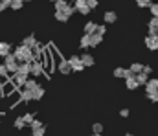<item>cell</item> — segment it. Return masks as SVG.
<instances>
[{
    "label": "cell",
    "instance_id": "obj_41",
    "mask_svg": "<svg viewBox=\"0 0 158 136\" xmlns=\"http://www.w3.org/2000/svg\"><path fill=\"white\" fill-rule=\"evenodd\" d=\"M86 4L90 6V9H94V7H98V0H86Z\"/></svg>",
    "mask_w": 158,
    "mask_h": 136
},
{
    "label": "cell",
    "instance_id": "obj_27",
    "mask_svg": "<svg viewBox=\"0 0 158 136\" xmlns=\"http://www.w3.org/2000/svg\"><path fill=\"white\" fill-rule=\"evenodd\" d=\"M22 6H24V0H11V9H22Z\"/></svg>",
    "mask_w": 158,
    "mask_h": 136
},
{
    "label": "cell",
    "instance_id": "obj_13",
    "mask_svg": "<svg viewBox=\"0 0 158 136\" xmlns=\"http://www.w3.org/2000/svg\"><path fill=\"white\" fill-rule=\"evenodd\" d=\"M70 70H72V64H70V61H61L59 63V72L61 74H70Z\"/></svg>",
    "mask_w": 158,
    "mask_h": 136
},
{
    "label": "cell",
    "instance_id": "obj_7",
    "mask_svg": "<svg viewBox=\"0 0 158 136\" xmlns=\"http://www.w3.org/2000/svg\"><path fill=\"white\" fill-rule=\"evenodd\" d=\"M28 81V76H24V74H19V72H15L13 74V83L17 85V87H24V83Z\"/></svg>",
    "mask_w": 158,
    "mask_h": 136
},
{
    "label": "cell",
    "instance_id": "obj_2",
    "mask_svg": "<svg viewBox=\"0 0 158 136\" xmlns=\"http://www.w3.org/2000/svg\"><path fill=\"white\" fill-rule=\"evenodd\" d=\"M4 59H6L4 63H6V66L9 68V72H13V74H15V72L19 70V64H20V63H19V59L15 57V53H7Z\"/></svg>",
    "mask_w": 158,
    "mask_h": 136
},
{
    "label": "cell",
    "instance_id": "obj_8",
    "mask_svg": "<svg viewBox=\"0 0 158 136\" xmlns=\"http://www.w3.org/2000/svg\"><path fill=\"white\" fill-rule=\"evenodd\" d=\"M125 85H127L129 90H136V89L140 87V83H138V79H136V74L131 76V77H127V79H125Z\"/></svg>",
    "mask_w": 158,
    "mask_h": 136
},
{
    "label": "cell",
    "instance_id": "obj_1",
    "mask_svg": "<svg viewBox=\"0 0 158 136\" xmlns=\"http://www.w3.org/2000/svg\"><path fill=\"white\" fill-rule=\"evenodd\" d=\"M15 57L19 59V63H33L35 61V57H33V50L31 48H28V46L20 44L15 48Z\"/></svg>",
    "mask_w": 158,
    "mask_h": 136
},
{
    "label": "cell",
    "instance_id": "obj_5",
    "mask_svg": "<svg viewBox=\"0 0 158 136\" xmlns=\"http://www.w3.org/2000/svg\"><path fill=\"white\" fill-rule=\"evenodd\" d=\"M131 76H134V72L129 68H114V77H118V79H127V77H131Z\"/></svg>",
    "mask_w": 158,
    "mask_h": 136
},
{
    "label": "cell",
    "instance_id": "obj_46",
    "mask_svg": "<svg viewBox=\"0 0 158 136\" xmlns=\"http://www.w3.org/2000/svg\"><path fill=\"white\" fill-rule=\"evenodd\" d=\"M24 2H28V0H24Z\"/></svg>",
    "mask_w": 158,
    "mask_h": 136
},
{
    "label": "cell",
    "instance_id": "obj_4",
    "mask_svg": "<svg viewBox=\"0 0 158 136\" xmlns=\"http://www.w3.org/2000/svg\"><path fill=\"white\" fill-rule=\"evenodd\" d=\"M74 2H76V4H74V6H76V9H77L81 15H88V13L92 11V9H90V6L86 4V0H74Z\"/></svg>",
    "mask_w": 158,
    "mask_h": 136
},
{
    "label": "cell",
    "instance_id": "obj_34",
    "mask_svg": "<svg viewBox=\"0 0 158 136\" xmlns=\"http://www.w3.org/2000/svg\"><path fill=\"white\" fill-rule=\"evenodd\" d=\"M149 9H151V13H153V17H158V2H156V4L153 2V4L149 6Z\"/></svg>",
    "mask_w": 158,
    "mask_h": 136
},
{
    "label": "cell",
    "instance_id": "obj_21",
    "mask_svg": "<svg viewBox=\"0 0 158 136\" xmlns=\"http://www.w3.org/2000/svg\"><path fill=\"white\" fill-rule=\"evenodd\" d=\"M101 41H103V35H99V33H92V35H90V46H92V48L98 46Z\"/></svg>",
    "mask_w": 158,
    "mask_h": 136
},
{
    "label": "cell",
    "instance_id": "obj_12",
    "mask_svg": "<svg viewBox=\"0 0 158 136\" xmlns=\"http://www.w3.org/2000/svg\"><path fill=\"white\" fill-rule=\"evenodd\" d=\"M55 20H59V22H68V20H70V15H68L64 9L55 11Z\"/></svg>",
    "mask_w": 158,
    "mask_h": 136
},
{
    "label": "cell",
    "instance_id": "obj_17",
    "mask_svg": "<svg viewBox=\"0 0 158 136\" xmlns=\"http://www.w3.org/2000/svg\"><path fill=\"white\" fill-rule=\"evenodd\" d=\"M19 74H24V76H28V74H31V66H30V63H20L19 64V70H17Z\"/></svg>",
    "mask_w": 158,
    "mask_h": 136
},
{
    "label": "cell",
    "instance_id": "obj_35",
    "mask_svg": "<svg viewBox=\"0 0 158 136\" xmlns=\"http://www.w3.org/2000/svg\"><path fill=\"white\" fill-rule=\"evenodd\" d=\"M44 133H46L44 125H42V127H39V129H33V136H44Z\"/></svg>",
    "mask_w": 158,
    "mask_h": 136
},
{
    "label": "cell",
    "instance_id": "obj_28",
    "mask_svg": "<svg viewBox=\"0 0 158 136\" xmlns=\"http://www.w3.org/2000/svg\"><path fill=\"white\" fill-rule=\"evenodd\" d=\"M35 87H39V85H37V81H33V79H28V81L24 83V89H28V90H33Z\"/></svg>",
    "mask_w": 158,
    "mask_h": 136
},
{
    "label": "cell",
    "instance_id": "obj_43",
    "mask_svg": "<svg viewBox=\"0 0 158 136\" xmlns=\"http://www.w3.org/2000/svg\"><path fill=\"white\" fill-rule=\"evenodd\" d=\"M7 7H9V6H7V4H4V2H2V0H0V11H6V9H7Z\"/></svg>",
    "mask_w": 158,
    "mask_h": 136
},
{
    "label": "cell",
    "instance_id": "obj_42",
    "mask_svg": "<svg viewBox=\"0 0 158 136\" xmlns=\"http://www.w3.org/2000/svg\"><path fill=\"white\" fill-rule=\"evenodd\" d=\"M143 72H145V74H151V72H153V68H151L149 64H145V66H143Z\"/></svg>",
    "mask_w": 158,
    "mask_h": 136
},
{
    "label": "cell",
    "instance_id": "obj_20",
    "mask_svg": "<svg viewBox=\"0 0 158 136\" xmlns=\"http://www.w3.org/2000/svg\"><path fill=\"white\" fill-rule=\"evenodd\" d=\"M81 63H83L85 66H92V64H94V57H92L90 53H83V55H81Z\"/></svg>",
    "mask_w": 158,
    "mask_h": 136
},
{
    "label": "cell",
    "instance_id": "obj_15",
    "mask_svg": "<svg viewBox=\"0 0 158 136\" xmlns=\"http://www.w3.org/2000/svg\"><path fill=\"white\" fill-rule=\"evenodd\" d=\"M30 66H31V74H33V76H40V72H42V63L33 61V63H30Z\"/></svg>",
    "mask_w": 158,
    "mask_h": 136
},
{
    "label": "cell",
    "instance_id": "obj_39",
    "mask_svg": "<svg viewBox=\"0 0 158 136\" xmlns=\"http://www.w3.org/2000/svg\"><path fill=\"white\" fill-rule=\"evenodd\" d=\"M96 33L105 35V33H107V26H103V24H101V26H98V31H96Z\"/></svg>",
    "mask_w": 158,
    "mask_h": 136
},
{
    "label": "cell",
    "instance_id": "obj_11",
    "mask_svg": "<svg viewBox=\"0 0 158 136\" xmlns=\"http://www.w3.org/2000/svg\"><path fill=\"white\" fill-rule=\"evenodd\" d=\"M145 92L151 94V92H158V79H149L147 85H145Z\"/></svg>",
    "mask_w": 158,
    "mask_h": 136
},
{
    "label": "cell",
    "instance_id": "obj_31",
    "mask_svg": "<svg viewBox=\"0 0 158 136\" xmlns=\"http://www.w3.org/2000/svg\"><path fill=\"white\" fill-rule=\"evenodd\" d=\"M101 131H103V125H101V123H94V125H92V133L101 134Z\"/></svg>",
    "mask_w": 158,
    "mask_h": 136
},
{
    "label": "cell",
    "instance_id": "obj_38",
    "mask_svg": "<svg viewBox=\"0 0 158 136\" xmlns=\"http://www.w3.org/2000/svg\"><path fill=\"white\" fill-rule=\"evenodd\" d=\"M147 97H149L151 101H155V103H156V101H158V92H151V94H147Z\"/></svg>",
    "mask_w": 158,
    "mask_h": 136
},
{
    "label": "cell",
    "instance_id": "obj_25",
    "mask_svg": "<svg viewBox=\"0 0 158 136\" xmlns=\"http://www.w3.org/2000/svg\"><path fill=\"white\" fill-rule=\"evenodd\" d=\"M131 70H132L134 74H140V72H143V64H140V63H132V64H131Z\"/></svg>",
    "mask_w": 158,
    "mask_h": 136
},
{
    "label": "cell",
    "instance_id": "obj_19",
    "mask_svg": "<svg viewBox=\"0 0 158 136\" xmlns=\"http://www.w3.org/2000/svg\"><path fill=\"white\" fill-rule=\"evenodd\" d=\"M96 31H98V24H96V22H86V24H85V33L92 35V33H96Z\"/></svg>",
    "mask_w": 158,
    "mask_h": 136
},
{
    "label": "cell",
    "instance_id": "obj_30",
    "mask_svg": "<svg viewBox=\"0 0 158 136\" xmlns=\"http://www.w3.org/2000/svg\"><path fill=\"white\" fill-rule=\"evenodd\" d=\"M22 118H24V122H26V125H30V123H31V122H33V120H35V118H33V114H31V112H26V114H24V116H22Z\"/></svg>",
    "mask_w": 158,
    "mask_h": 136
},
{
    "label": "cell",
    "instance_id": "obj_36",
    "mask_svg": "<svg viewBox=\"0 0 158 136\" xmlns=\"http://www.w3.org/2000/svg\"><path fill=\"white\" fill-rule=\"evenodd\" d=\"M64 11H66V13H68V15H70V17H72V15H74V13H76V11H77V9H76V6H70V4H68V6H66V7H64Z\"/></svg>",
    "mask_w": 158,
    "mask_h": 136
},
{
    "label": "cell",
    "instance_id": "obj_3",
    "mask_svg": "<svg viewBox=\"0 0 158 136\" xmlns=\"http://www.w3.org/2000/svg\"><path fill=\"white\" fill-rule=\"evenodd\" d=\"M68 61H70V64H72V70H74V72H81V70H85V64L81 63V55H72Z\"/></svg>",
    "mask_w": 158,
    "mask_h": 136
},
{
    "label": "cell",
    "instance_id": "obj_29",
    "mask_svg": "<svg viewBox=\"0 0 158 136\" xmlns=\"http://www.w3.org/2000/svg\"><path fill=\"white\" fill-rule=\"evenodd\" d=\"M15 127H17V129H19V131H20V129H24V127H26V122H24V118H22V116H20V118H17V120H15Z\"/></svg>",
    "mask_w": 158,
    "mask_h": 136
},
{
    "label": "cell",
    "instance_id": "obj_9",
    "mask_svg": "<svg viewBox=\"0 0 158 136\" xmlns=\"http://www.w3.org/2000/svg\"><path fill=\"white\" fill-rule=\"evenodd\" d=\"M42 55H44V46L40 44V43H37V46L33 48V57H35V61L42 63Z\"/></svg>",
    "mask_w": 158,
    "mask_h": 136
},
{
    "label": "cell",
    "instance_id": "obj_44",
    "mask_svg": "<svg viewBox=\"0 0 158 136\" xmlns=\"http://www.w3.org/2000/svg\"><path fill=\"white\" fill-rule=\"evenodd\" d=\"M92 136H101V134H96V133H94V134H92Z\"/></svg>",
    "mask_w": 158,
    "mask_h": 136
},
{
    "label": "cell",
    "instance_id": "obj_24",
    "mask_svg": "<svg viewBox=\"0 0 158 136\" xmlns=\"http://www.w3.org/2000/svg\"><path fill=\"white\" fill-rule=\"evenodd\" d=\"M79 46H81L83 50L90 48V35H88V33H85V35H83V39L79 41Z\"/></svg>",
    "mask_w": 158,
    "mask_h": 136
},
{
    "label": "cell",
    "instance_id": "obj_18",
    "mask_svg": "<svg viewBox=\"0 0 158 136\" xmlns=\"http://www.w3.org/2000/svg\"><path fill=\"white\" fill-rule=\"evenodd\" d=\"M26 90H28V89H26ZM30 92H31V99H40V97L44 96V89H42V87H35L33 90H30Z\"/></svg>",
    "mask_w": 158,
    "mask_h": 136
},
{
    "label": "cell",
    "instance_id": "obj_45",
    "mask_svg": "<svg viewBox=\"0 0 158 136\" xmlns=\"http://www.w3.org/2000/svg\"><path fill=\"white\" fill-rule=\"evenodd\" d=\"M125 136H134V134H125Z\"/></svg>",
    "mask_w": 158,
    "mask_h": 136
},
{
    "label": "cell",
    "instance_id": "obj_10",
    "mask_svg": "<svg viewBox=\"0 0 158 136\" xmlns=\"http://www.w3.org/2000/svg\"><path fill=\"white\" fill-rule=\"evenodd\" d=\"M147 26H149V35H158V17H153Z\"/></svg>",
    "mask_w": 158,
    "mask_h": 136
},
{
    "label": "cell",
    "instance_id": "obj_33",
    "mask_svg": "<svg viewBox=\"0 0 158 136\" xmlns=\"http://www.w3.org/2000/svg\"><path fill=\"white\" fill-rule=\"evenodd\" d=\"M136 4H138L140 7H149V6L153 4V0H136Z\"/></svg>",
    "mask_w": 158,
    "mask_h": 136
},
{
    "label": "cell",
    "instance_id": "obj_47",
    "mask_svg": "<svg viewBox=\"0 0 158 136\" xmlns=\"http://www.w3.org/2000/svg\"><path fill=\"white\" fill-rule=\"evenodd\" d=\"M52 2H55V0H52Z\"/></svg>",
    "mask_w": 158,
    "mask_h": 136
},
{
    "label": "cell",
    "instance_id": "obj_14",
    "mask_svg": "<svg viewBox=\"0 0 158 136\" xmlns=\"http://www.w3.org/2000/svg\"><path fill=\"white\" fill-rule=\"evenodd\" d=\"M22 44H24V46H28V48H31V50H33V48L37 46V39H35V35H28V37H26V39L22 41Z\"/></svg>",
    "mask_w": 158,
    "mask_h": 136
},
{
    "label": "cell",
    "instance_id": "obj_32",
    "mask_svg": "<svg viewBox=\"0 0 158 136\" xmlns=\"http://www.w3.org/2000/svg\"><path fill=\"white\" fill-rule=\"evenodd\" d=\"M7 74H9V68L6 66V63H4V64H0V77H6Z\"/></svg>",
    "mask_w": 158,
    "mask_h": 136
},
{
    "label": "cell",
    "instance_id": "obj_26",
    "mask_svg": "<svg viewBox=\"0 0 158 136\" xmlns=\"http://www.w3.org/2000/svg\"><path fill=\"white\" fill-rule=\"evenodd\" d=\"M66 6H68L66 0H55V11H61V9H64Z\"/></svg>",
    "mask_w": 158,
    "mask_h": 136
},
{
    "label": "cell",
    "instance_id": "obj_6",
    "mask_svg": "<svg viewBox=\"0 0 158 136\" xmlns=\"http://www.w3.org/2000/svg\"><path fill=\"white\" fill-rule=\"evenodd\" d=\"M145 46L149 50H158V35H147L145 37Z\"/></svg>",
    "mask_w": 158,
    "mask_h": 136
},
{
    "label": "cell",
    "instance_id": "obj_23",
    "mask_svg": "<svg viewBox=\"0 0 158 136\" xmlns=\"http://www.w3.org/2000/svg\"><path fill=\"white\" fill-rule=\"evenodd\" d=\"M136 79H138V83H140V85H147V81H149V74L140 72V74H136Z\"/></svg>",
    "mask_w": 158,
    "mask_h": 136
},
{
    "label": "cell",
    "instance_id": "obj_40",
    "mask_svg": "<svg viewBox=\"0 0 158 136\" xmlns=\"http://www.w3.org/2000/svg\"><path fill=\"white\" fill-rule=\"evenodd\" d=\"M119 116L121 118H129V109H121L119 110Z\"/></svg>",
    "mask_w": 158,
    "mask_h": 136
},
{
    "label": "cell",
    "instance_id": "obj_16",
    "mask_svg": "<svg viewBox=\"0 0 158 136\" xmlns=\"http://www.w3.org/2000/svg\"><path fill=\"white\" fill-rule=\"evenodd\" d=\"M103 19H105V22H107V24H114V22L118 20V15H116L114 11H107Z\"/></svg>",
    "mask_w": 158,
    "mask_h": 136
},
{
    "label": "cell",
    "instance_id": "obj_22",
    "mask_svg": "<svg viewBox=\"0 0 158 136\" xmlns=\"http://www.w3.org/2000/svg\"><path fill=\"white\" fill-rule=\"evenodd\" d=\"M7 53H11V46L7 43H0V57H6Z\"/></svg>",
    "mask_w": 158,
    "mask_h": 136
},
{
    "label": "cell",
    "instance_id": "obj_37",
    "mask_svg": "<svg viewBox=\"0 0 158 136\" xmlns=\"http://www.w3.org/2000/svg\"><path fill=\"white\" fill-rule=\"evenodd\" d=\"M30 127H31V131H33V129H39V127H42V123H40L39 120H33V122L30 123Z\"/></svg>",
    "mask_w": 158,
    "mask_h": 136
}]
</instances>
